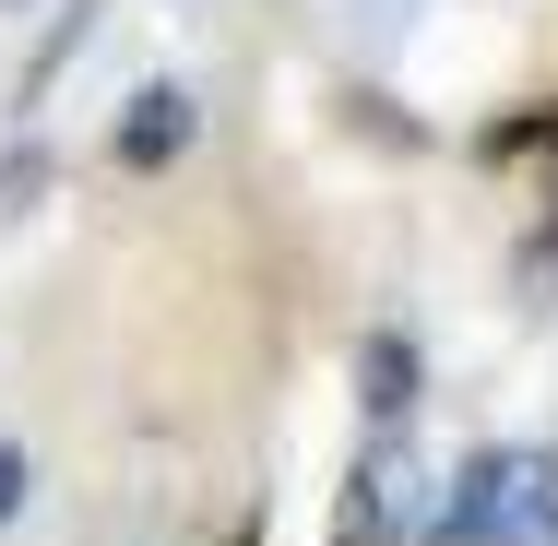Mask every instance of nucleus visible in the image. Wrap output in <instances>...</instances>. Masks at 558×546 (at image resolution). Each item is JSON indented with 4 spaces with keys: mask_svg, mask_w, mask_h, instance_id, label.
I'll list each match as a JSON object with an SVG mask.
<instances>
[{
    "mask_svg": "<svg viewBox=\"0 0 558 546\" xmlns=\"http://www.w3.org/2000/svg\"><path fill=\"white\" fill-rule=\"evenodd\" d=\"M428 546H558V463L547 451H475L451 475Z\"/></svg>",
    "mask_w": 558,
    "mask_h": 546,
    "instance_id": "obj_1",
    "label": "nucleus"
},
{
    "mask_svg": "<svg viewBox=\"0 0 558 546\" xmlns=\"http://www.w3.org/2000/svg\"><path fill=\"white\" fill-rule=\"evenodd\" d=\"M191 143H203V96H191V84H143V96L119 108V131H108V155L131 179H167Z\"/></svg>",
    "mask_w": 558,
    "mask_h": 546,
    "instance_id": "obj_2",
    "label": "nucleus"
},
{
    "mask_svg": "<svg viewBox=\"0 0 558 546\" xmlns=\"http://www.w3.org/2000/svg\"><path fill=\"white\" fill-rule=\"evenodd\" d=\"M416 392H428V368H416V332H404V321H380L368 344H356V416H368L380 439H404Z\"/></svg>",
    "mask_w": 558,
    "mask_h": 546,
    "instance_id": "obj_3",
    "label": "nucleus"
},
{
    "mask_svg": "<svg viewBox=\"0 0 558 546\" xmlns=\"http://www.w3.org/2000/svg\"><path fill=\"white\" fill-rule=\"evenodd\" d=\"M84 36H96V0H72V12L48 24V48H36V60H24V84H12V108H48V84L72 72V48H84Z\"/></svg>",
    "mask_w": 558,
    "mask_h": 546,
    "instance_id": "obj_4",
    "label": "nucleus"
},
{
    "mask_svg": "<svg viewBox=\"0 0 558 546\" xmlns=\"http://www.w3.org/2000/svg\"><path fill=\"white\" fill-rule=\"evenodd\" d=\"M36 191H48V155H36V143H24V155H12V167H0V226L24 215V203H36Z\"/></svg>",
    "mask_w": 558,
    "mask_h": 546,
    "instance_id": "obj_5",
    "label": "nucleus"
},
{
    "mask_svg": "<svg viewBox=\"0 0 558 546\" xmlns=\"http://www.w3.org/2000/svg\"><path fill=\"white\" fill-rule=\"evenodd\" d=\"M24 475H36V463H24V439H0V523L24 511Z\"/></svg>",
    "mask_w": 558,
    "mask_h": 546,
    "instance_id": "obj_6",
    "label": "nucleus"
},
{
    "mask_svg": "<svg viewBox=\"0 0 558 546\" xmlns=\"http://www.w3.org/2000/svg\"><path fill=\"white\" fill-rule=\"evenodd\" d=\"M0 12H24V0H0Z\"/></svg>",
    "mask_w": 558,
    "mask_h": 546,
    "instance_id": "obj_7",
    "label": "nucleus"
}]
</instances>
